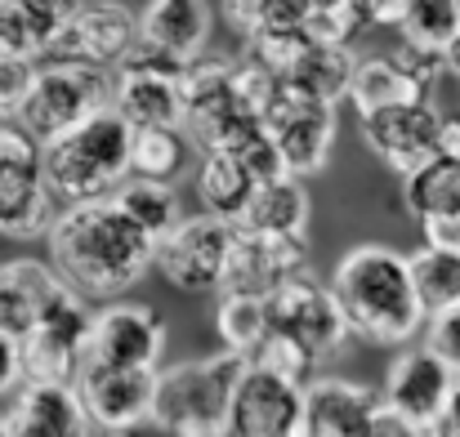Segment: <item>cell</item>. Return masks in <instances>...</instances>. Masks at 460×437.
Segmentation results:
<instances>
[{
  "label": "cell",
  "mask_w": 460,
  "mask_h": 437,
  "mask_svg": "<svg viewBox=\"0 0 460 437\" xmlns=\"http://www.w3.org/2000/svg\"><path fill=\"white\" fill-rule=\"evenodd\" d=\"M156 241L130 223V214L108 201L63 205L49 228V259L67 286L94 299L126 294L153 268Z\"/></svg>",
  "instance_id": "6da1fadb"
},
{
  "label": "cell",
  "mask_w": 460,
  "mask_h": 437,
  "mask_svg": "<svg viewBox=\"0 0 460 437\" xmlns=\"http://www.w3.org/2000/svg\"><path fill=\"white\" fill-rule=\"evenodd\" d=\"M331 291L344 308L349 330L367 344H385V348L411 344L429 321V312L416 294L411 255H402L394 246H380V241L353 246L335 264Z\"/></svg>",
  "instance_id": "7a4b0ae2"
},
{
  "label": "cell",
  "mask_w": 460,
  "mask_h": 437,
  "mask_svg": "<svg viewBox=\"0 0 460 437\" xmlns=\"http://www.w3.org/2000/svg\"><path fill=\"white\" fill-rule=\"evenodd\" d=\"M130 174H135V126L117 108L45 144V183L63 205L108 201Z\"/></svg>",
  "instance_id": "3957f363"
},
{
  "label": "cell",
  "mask_w": 460,
  "mask_h": 437,
  "mask_svg": "<svg viewBox=\"0 0 460 437\" xmlns=\"http://www.w3.org/2000/svg\"><path fill=\"white\" fill-rule=\"evenodd\" d=\"M242 353H210L197 362H179L156 375V406L153 424L170 437H219L228 433V411L233 393L246 375Z\"/></svg>",
  "instance_id": "277c9868"
},
{
  "label": "cell",
  "mask_w": 460,
  "mask_h": 437,
  "mask_svg": "<svg viewBox=\"0 0 460 437\" xmlns=\"http://www.w3.org/2000/svg\"><path fill=\"white\" fill-rule=\"evenodd\" d=\"M117 99V72L94 63H63L49 58L36 67V81L22 99V112L13 117L36 144H54L72 130H81L90 117L108 112Z\"/></svg>",
  "instance_id": "5b68a950"
},
{
  "label": "cell",
  "mask_w": 460,
  "mask_h": 437,
  "mask_svg": "<svg viewBox=\"0 0 460 437\" xmlns=\"http://www.w3.org/2000/svg\"><path fill=\"white\" fill-rule=\"evenodd\" d=\"M54 192L45 183V147L22 126L0 121V232L40 237L54 228Z\"/></svg>",
  "instance_id": "8992f818"
},
{
  "label": "cell",
  "mask_w": 460,
  "mask_h": 437,
  "mask_svg": "<svg viewBox=\"0 0 460 437\" xmlns=\"http://www.w3.org/2000/svg\"><path fill=\"white\" fill-rule=\"evenodd\" d=\"M255 126H264V121L242 108L233 63L197 58L183 72V130L192 135V144H201L206 152H228Z\"/></svg>",
  "instance_id": "52a82bcc"
},
{
  "label": "cell",
  "mask_w": 460,
  "mask_h": 437,
  "mask_svg": "<svg viewBox=\"0 0 460 437\" xmlns=\"http://www.w3.org/2000/svg\"><path fill=\"white\" fill-rule=\"evenodd\" d=\"M237 241V223L219 214H188L170 237L156 241L153 268L183 294H210L224 286V268Z\"/></svg>",
  "instance_id": "ba28073f"
},
{
  "label": "cell",
  "mask_w": 460,
  "mask_h": 437,
  "mask_svg": "<svg viewBox=\"0 0 460 437\" xmlns=\"http://www.w3.org/2000/svg\"><path fill=\"white\" fill-rule=\"evenodd\" d=\"M264 130L278 139L282 161L296 179H308L317 170H326L331 147H335V103H322L305 90H296L291 81H282L273 108L264 112Z\"/></svg>",
  "instance_id": "9c48e42d"
},
{
  "label": "cell",
  "mask_w": 460,
  "mask_h": 437,
  "mask_svg": "<svg viewBox=\"0 0 460 437\" xmlns=\"http://www.w3.org/2000/svg\"><path fill=\"white\" fill-rule=\"evenodd\" d=\"M443 126H447V117L429 99H416V103H398V108H380V112L358 117V130H362L367 152L380 156L394 174H411L425 161H434L443 152Z\"/></svg>",
  "instance_id": "30bf717a"
},
{
  "label": "cell",
  "mask_w": 460,
  "mask_h": 437,
  "mask_svg": "<svg viewBox=\"0 0 460 437\" xmlns=\"http://www.w3.org/2000/svg\"><path fill=\"white\" fill-rule=\"evenodd\" d=\"M269 317H273V330L278 335L300 339L317 362L335 357L344 348V339L353 335L335 291L322 286L313 273H300V277H291L287 286H278V291L269 294Z\"/></svg>",
  "instance_id": "8fae6325"
},
{
  "label": "cell",
  "mask_w": 460,
  "mask_h": 437,
  "mask_svg": "<svg viewBox=\"0 0 460 437\" xmlns=\"http://www.w3.org/2000/svg\"><path fill=\"white\" fill-rule=\"evenodd\" d=\"M165 353V321L144 303H108L94 312L85 366L112 371H156Z\"/></svg>",
  "instance_id": "7c38bea8"
},
{
  "label": "cell",
  "mask_w": 460,
  "mask_h": 437,
  "mask_svg": "<svg viewBox=\"0 0 460 437\" xmlns=\"http://www.w3.org/2000/svg\"><path fill=\"white\" fill-rule=\"evenodd\" d=\"M228 433L233 437H300L305 424V384L273 375L264 366H246L233 411H228Z\"/></svg>",
  "instance_id": "4fadbf2b"
},
{
  "label": "cell",
  "mask_w": 460,
  "mask_h": 437,
  "mask_svg": "<svg viewBox=\"0 0 460 437\" xmlns=\"http://www.w3.org/2000/svg\"><path fill=\"white\" fill-rule=\"evenodd\" d=\"M456 389H460L456 371H452L429 344H420V348H402V353L389 362V375H385L380 398H385V406L398 411L402 420H411V424H420V429H434L438 415L447 411V402L456 398Z\"/></svg>",
  "instance_id": "5bb4252c"
},
{
  "label": "cell",
  "mask_w": 460,
  "mask_h": 437,
  "mask_svg": "<svg viewBox=\"0 0 460 437\" xmlns=\"http://www.w3.org/2000/svg\"><path fill=\"white\" fill-rule=\"evenodd\" d=\"M135 45H139V13L135 9H126L121 0H81L49 58L94 63V67L117 72Z\"/></svg>",
  "instance_id": "9a60e30c"
},
{
  "label": "cell",
  "mask_w": 460,
  "mask_h": 437,
  "mask_svg": "<svg viewBox=\"0 0 460 437\" xmlns=\"http://www.w3.org/2000/svg\"><path fill=\"white\" fill-rule=\"evenodd\" d=\"M300 273H308L305 237H264V232L237 228V241H233V255H228L219 294L269 299L278 286H287Z\"/></svg>",
  "instance_id": "2e32d148"
},
{
  "label": "cell",
  "mask_w": 460,
  "mask_h": 437,
  "mask_svg": "<svg viewBox=\"0 0 460 437\" xmlns=\"http://www.w3.org/2000/svg\"><path fill=\"white\" fill-rule=\"evenodd\" d=\"M156 375L161 371H112V366H85L76 389L90 411V420L108 433H130L139 424H153Z\"/></svg>",
  "instance_id": "e0dca14e"
},
{
  "label": "cell",
  "mask_w": 460,
  "mask_h": 437,
  "mask_svg": "<svg viewBox=\"0 0 460 437\" xmlns=\"http://www.w3.org/2000/svg\"><path fill=\"white\" fill-rule=\"evenodd\" d=\"M385 398L367 384L317 375L305 384V424L313 437H367Z\"/></svg>",
  "instance_id": "ac0fdd59"
},
{
  "label": "cell",
  "mask_w": 460,
  "mask_h": 437,
  "mask_svg": "<svg viewBox=\"0 0 460 437\" xmlns=\"http://www.w3.org/2000/svg\"><path fill=\"white\" fill-rule=\"evenodd\" d=\"M9 437H90V411L76 384H22L9 406Z\"/></svg>",
  "instance_id": "d6986e66"
},
{
  "label": "cell",
  "mask_w": 460,
  "mask_h": 437,
  "mask_svg": "<svg viewBox=\"0 0 460 437\" xmlns=\"http://www.w3.org/2000/svg\"><path fill=\"white\" fill-rule=\"evenodd\" d=\"M81 0H0V54L36 63L63 40Z\"/></svg>",
  "instance_id": "ffe728a7"
},
{
  "label": "cell",
  "mask_w": 460,
  "mask_h": 437,
  "mask_svg": "<svg viewBox=\"0 0 460 437\" xmlns=\"http://www.w3.org/2000/svg\"><path fill=\"white\" fill-rule=\"evenodd\" d=\"M63 273L40 259H9L0 264V335L27 339L40 326V312L54 294L63 291Z\"/></svg>",
  "instance_id": "44dd1931"
},
{
  "label": "cell",
  "mask_w": 460,
  "mask_h": 437,
  "mask_svg": "<svg viewBox=\"0 0 460 437\" xmlns=\"http://www.w3.org/2000/svg\"><path fill=\"white\" fill-rule=\"evenodd\" d=\"M215 27L210 0H148L139 9V36L170 49L183 63H197Z\"/></svg>",
  "instance_id": "7402d4cb"
},
{
  "label": "cell",
  "mask_w": 460,
  "mask_h": 437,
  "mask_svg": "<svg viewBox=\"0 0 460 437\" xmlns=\"http://www.w3.org/2000/svg\"><path fill=\"white\" fill-rule=\"evenodd\" d=\"M112 108H117L135 130L183 126V76L117 67V99H112Z\"/></svg>",
  "instance_id": "603a6c76"
},
{
  "label": "cell",
  "mask_w": 460,
  "mask_h": 437,
  "mask_svg": "<svg viewBox=\"0 0 460 437\" xmlns=\"http://www.w3.org/2000/svg\"><path fill=\"white\" fill-rule=\"evenodd\" d=\"M308 214H313L308 188L296 174H282V179H269V183L255 188V197H251L237 228L264 232V237H305Z\"/></svg>",
  "instance_id": "cb8c5ba5"
},
{
  "label": "cell",
  "mask_w": 460,
  "mask_h": 437,
  "mask_svg": "<svg viewBox=\"0 0 460 437\" xmlns=\"http://www.w3.org/2000/svg\"><path fill=\"white\" fill-rule=\"evenodd\" d=\"M402 205H407V214L416 223L460 214V156L438 152L420 170L402 174Z\"/></svg>",
  "instance_id": "d4e9b609"
},
{
  "label": "cell",
  "mask_w": 460,
  "mask_h": 437,
  "mask_svg": "<svg viewBox=\"0 0 460 437\" xmlns=\"http://www.w3.org/2000/svg\"><path fill=\"white\" fill-rule=\"evenodd\" d=\"M255 188L260 183L251 179V170L233 152H206V161L197 170V197H201L206 214H219L228 223H242Z\"/></svg>",
  "instance_id": "484cf974"
},
{
  "label": "cell",
  "mask_w": 460,
  "mask_h": 437,
  "mask_svg": "<svg viewBox=\"0 0 460 437\" xmlns=\"http://www.w3.org/2000/svg\"><path fill=\"white\" fill-rule=\"evenodd\" d=\"M126 214H130V223L139 228V232H148L153 241L161 237H170L188 214H183V201H179V192H174V183H161V179H144V174H130L121 188H117V197H112Z\"/></svg>",
  "instance_id": "4316f807"
},
{
  "label": "cell",
  "mask_w": 460,
  "mask_h": 437,
  "mask_svg": "<svg viewBox=\"0 0 460 437\" xmlns=\"http://www.w3.org/2000/svg\"><path fill=\"white\" fill-rule=\"evenodd\" d=\"M416 99H429L398 63L394 54H376V58H358V72H353V90H349V103L358 108V117L367 112H380V108H398V103H416Z\"/></svg>",
  "instance_id": "83f0119b"
},
{
  "label": "cell",
  "mask_w": 460,
  "mask_h": 437,
  "mask_svg": "<svg viewBox=\"0 0 460 437\" xmlns=\"http://www.w3.org/2000/svg\"><path fill=\"white\" fill-rule=\"evenodd\" d=\"M353 72H358V58L349 54V45H317L313 40L287 81L313 99H322V103H340L353 90Z\"/></svg>",
  "instance_id": "f1b7e54d"
},
{
  "label": "cell",
  "mask_w": 460,
  "mask_h": 437,
  "mask_svg": "<svg viewBox=\"0 0 460 437\" xmlns=\"http://www.w3.org/2000/svg\"><path fill=\"white\" fill-rule=\"evenodd\" d=\"M215 330L224 339L228 353H242L246 362L255 357V348L273 335V317H269V299H251V294H224L215 308Z\"/></svg>",
  "instance_id": "f546056e"
},
{
  "label": "cell",
  "mask_w": 460,
  "mask_h": 437,
  "mask_svg": "<svg viewBox=\"0 0 460 437\" xmlns=\"http://www.w3.org/2000/svg\"><path fill=\"white\" fill-rule=\"evenodd\" d=\"M411 277H416V294L425 303L429 317L460 308V255L443 250V246H420L411 255Z\"/></svg>",
  "instance_id": "4dcf8cb0"
},
{
  "label": "cell",
  "mask_w": 460,
  "mask_h": 437,
  "mask_svg": "<svg viewBox=\"0 0 460 437\" xmlns=\"http://www.w3.org/2000/svg\"><path fill=\"white\" fill-rule=\"evenodd\" d=\"M188 152L192 135L183 126H153V130H135V174L174 183L188 170Z\"/></svg>",
  "instance_id": "1f68e13d"
},
{
  "label": "cell",
  "mask_w": 460,
  "mask_h": 437,
  "mask_svg": "<svg viewBox=\"0 0 460 437\" xmlns=\"http://www.w3.org/2000/svg\"><path fill=\"white\" fill-rule=\"evenodd\" d=\"M398 31L411 45L447 54V45L460 36V0H402Z\"/></svg>",
  "instance_id": "d6a6232c"
},
{
  "label": "cell",
  "mask_w": 460,
  "mask_h": 437,
  "mask_svg": "<svg viewBox=\"0 0 460 437\" xmlns=\"http://www.w3.org/2000/svg\"><path fill=\"white\" fill-rule=\"evenodd\" d=\"M251 366H264V371H273V375H287V380H296V384H308V380H317L313 371H317L322 362L308 353L300 339H291V335H278V330H273V335L255 348Z\"/></svg>",
  "instance_id": "836d02e7"
},
{
  "label": "cell",
  "mask_w": 460,
  "mask_h": 437,
  "mask_svg": "<svg viewBox=\"0 0 460 437\" xmlns=\"http://www.w3.org/2000/svg\"><path fill=\"white\" fill-rule=\"evenodd\" d=\"M394 63L429 94L434 85H438V76L447 72V54H438V49H425V45H411V40H402L398 49H394Z\"/></svg>",
  "instance_id": "e575fe53"
},
{
  "label": "cell",
  "mask_w": 460,
  "mask_h": 437,
  "mask_svg": "<svg viewBox=\"0 0 460 437\" xmlns=\"http://www.w3.org/2000/svg\"><path fill=\"white\" fill-rule=\"evenodd\" d=\"M31 81H36V63H22V58L0 54V121L22 112V99H27Z\"/></svg>",
  "instance_id": "d590c367"
},
{
  "label": "cell",
  "mask_w": 460,
  "mask_h": 437,
  "mask_svg": "<svg viewBox=\"0 0 460 437\" xmlns=\"http://www.w3.org/2000/svg\"><path fill=\"white\" fill-rule=\"evenodd\" d=\"M425 344L456 371V380H460V308H447V312H438V317L425 321Z\"/></svg>",
  "instance_id": "8d00e7d4"
},
{
  "label": "cell",
  "mask_w": 460,
  "mask_h": 437,
  "mask_svg": "<svg viewBox=\"0 0 460 437\" xmlns=\"http://www.w3.org/2000/svg\"><path fill=\"white\" fill-rule=\"evenodd\" d=\"M22 384H27V375H22V344L0 335V398L22 389Z\"/></svg>",
  "instance_id": "74e56055"
},
{
  "label": "cell",
  "mask_w": 460,
  "mask_h": 437,
  "mask_svg": "<svg viewBox=\"0 0 460 437\" xmlns=\"http://www.w3.org/2000/svg\"><path fill=\"white\" fill-rule=\"evenodd\" d=\"M367 437H429V429H420V424L402 420L398 411L380 406V415L371 420V429H367Z\"/></svg>",
  "instance_id": "f35d334b"
},
{
  "label": "cell",
  "mask_w": 460,
  "mask_h": 437,
  "mask_svg": "<svg viewBox=\"0 0 460 437\" xmlns=\"http://www.w3.org/2000/svg\"><path fill=\"white\" fill-rule=\"evenodd\" d=\"M420 232H425V246H443V250H456L460 255V214L429 219V223H420Z\"/></svg>",
  "instance_id": "ab89813d"
},
{
  "label": "cell",
  "mask_w": 460,
  "mask_h": 437,
  "mask_svg": "<svg viewBox=\"0 0 460 437\" xmlns=\"http://www.w3.org/2000/svg\"><path fill=\"white\" fill-rule=\"evenodd\" d=\"M434 437H460V389H456V398L447 402V411L438 415V424H434Z\"/></svg>",
  "instance_id": "60d3db41"
},
{
  "label": "cell",
  "mask_w": 460,
  "mask_h": 437,
  "mask_svg": "<svg viewBox=\"0 0 460 437\" xmlns=\"http://www.w3.org/2000/svg\"><path fill=\"white\" fill-rule=\"evenodd\" d=\"M443 152L460 156V117H447V126H443Z\"/></svg>",
  "instance_id": "b9f144b4"
},
{
  "label": "cell",
  "mask_w": 460,
  "mask_h": 437,
  "mask_svg": "<svg viewBox=\"0 0 460 437\" xmlns=\"http://www.w3.org/2000/svg\"><path fill=\"white\" fill-rule=\"evenodd\" d=\"M447 72H452V76H460V36L447 45Z\"/></svg>",
  "instance_id": "7bdbcfd3"
},
{
  "label": "cell",
  "mask_w": 460,
  "mask_h": 437,
  "mask_svg": "<svg viewBox=\"0 0 460 437\" xmlns=\"http://www.w3.org/2000/svg\"><path fill=\"white\" fill-rule=\"evenodd\" d=\"M0 437H9V420L4 415H0Z\"/></svg>",
  "instance_id": "ee69618b"
},
{
  "label": "cell",
  "mask_w": 460,
  "mask_h": 437,
  "mask_svg": "<svg viewBox=\"0 0 460 437\" xmlns=\"http://www.w3.org/2000/svg\"><path fill=\"white\" fill-rule=\"evenodd\" d=\"M219 437H233V433H219Z\"/></svg>",
  "instance_id": "f6af8a7d"
},
{
  "label": "cell",
  "mask_w": 460,
  "mask_h": 437,
  "mask_svg": "<svg viewBox=\"0 0 460 437\" xmlns=\"http://www.w3.org/2000/svg\"><path fill=\"white\" fill-rule=\"evenodd\" d=\"M300 437H313V433H300Z\"/></svg>",
  "instance_id": "bcb514c9"
}]
</instances>
